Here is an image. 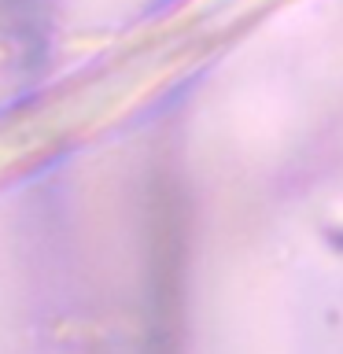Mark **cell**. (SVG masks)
<instances>
[{
	"label": "cell",
	"instance_id": "1",
	"mask_svg": "<svg viewBox=\"0 0 343 354\" xmlns=\"http://www.w3.org/2000/svg\"><path fill=\"white\" fill-rule=\"evenodd\" d=\"M343 111V0H299L262 33L237 96V144L254 166L303 151Z\"/></svg>",
	"mask_w": 343,
	"mask_h": 354
}]
</instances>
